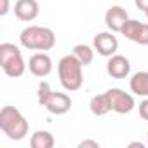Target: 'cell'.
Returning <instances> with one entry per match:
<instances>
[{"label":"cell","instance_id":"6da1fadb","mask_svg":"<svg viewBox=\"0 0 148 148\" xmlns=\"http://www.w3.org/2000/svg\"><path fill=\"white\" fill-rule=\"evenodd\" d=\"M30 129L28 120L23 117V113L16 106H4L0 110V131H2L9 139L12 141H21L26 138Z\"/></svg>","mask_w":148,"mask_h":148},{"label":"cell","instance_id":"3957f363","mask_svg":"<svg viewBox=\"0 0 148 148\" xmlns=\"http://www.w3.org/2000/svg\"><path fill=\"white\" fill-rule=\"evenodd\" d=\"M19 42L25 49L28 51H40V52H45V51H51L54 45H56V35L51 28L47 26H37V25H32V26H26L21 35H19Z\"/></svg>","mask_w":148,"mask_h":148},{"label":"cell","instance_id":"52a82bcc","mask_svg":"<svg viewBox=\"0 0 148 148\" xmlns=\"http://www.w3.org/2000/svg\"><path fill=\"white\" fill-rule=\"evenodd\" d=\"M120 33L131 42H136L139 45H148V23H141L138 19L129 18Z\"/></svg>","mask_w":148,"mask_h":148},{"label":"cell","instance_id":"ac0fdd59","mask_svg":"<svg viewBox=\"0 0 148 148\" xmlns=\"http://www.w3.org/2000/svg\"><path fill=\"white\" fill-rule=\"evenodd\" d=\"M139 117L143 120H148V98H145L139 103Z\"/></svg>","mask_w":148,"mask_h":148},{"label":"cell","instance_id":"603a6c76","mask_svg":"<svg viewBox=\"0 0 148 148\" xmlns=\"http://www.w3.org/2000/svg\"><path fill=\"white\" fill-rule=\"evenodd\" d=\"M145 14H146V19H148V9H146V11H145Z\"/></svg>","mask_w":148,"mask_h":148},{"label":"cell","instance_id":"277c9868","mask_svg":"<svg viewBox=\"0 0 148 148\" xmlns=\"http://www.w3.org/2000/svg\"><path fill=\"white\" fill-rule=\"evenodd\" d=\"M0 66H2L7 77H12V79L21 77L26 70V63L23 59L21 49L11 42L0 44Z\"/></svg>","mask_w":148,"mask_h":148},{"label":"cell","instance_id":"8fae6325","mask_svg":"<svg viewBox=\"0 0 148 148\" xmlns=\"http://www.w3.org/2000/svg\"><path fill=\"white\" fill-rule=\"evenodd\" d=\"M38 12H40V5L37 0H18L14 4V14L19 21L30 23L37 19Z\"/></svg>","mask_w":148,"mask_h":148},{"label":"cell","instance_id":"ffe728a7","mask_svg":"<svg viewBox=\"0 0 148 148\" xmlns=\"http://www.w3.org/2000/svg\"><path fill=\"white\" fill-rule=\"evenodd\" d=\"M134 4H136V7L139 9V11H146L148 9V0H134Z\"/></svg>","mask_w":148,"mask_h":148},{"label":"cell","instance_id":"9a60e30c","mask_svg":"<svg viewBox=\"0 0 148 148\" xmlns=\"http://www.w3.org/2000/svg\"><path fill=\"white\" fill-rule=\"evenodd\" d=\"M32 148H52L54 146V136L49 131H37L30 138Z\"/></svg>","mask_w":148,"mask_h":148},{"label":"cell","instance_id":"9c48e42d","mask_svg":"<svg viewBox=\"0 0 148 148\" xmlns=\"http://www.w3.org/2000/svg\"><path fill=\"white\" fill-rule=\"evenodd\" d=\"M106 73L112 77V79H127L129 73H131V63L125 56L122 54H113L108 58V63H106Z\"/></svg>","mask_w":148,"mask_h":148},{"label":"cell","instance_id":"4fadbf2b","mask_svg":"<svg viewBox=\"0 0 148 148\" xmlns=\"http://www.w3.org/2000/svg\"><path fill=\"white\" fill-rule=\"evenodd\" d=\"M129 87H131V92L134 96L148 98V71L134 73L131 77V80H129Z\"/></svg>","mask_w":148,"mask_h":148},{"label":"cell","instance_id":"8992f818","mask_svg":"<svg viewBox=\"0 0 148 148\" xmlns=\"http://www.w3.org/2000/svg\"><path fill=\"white\" fill-rule=\"evenodd\" d=\"M92 45H94V51L99 56H105V58H110V56L117 54V51H119V40L113 35V32L96 33L94 40H92Z\"/></svg>","mask_w":148,"mask_h":148},{"label":"cell","instance_id":"2e32d148","mask_svg":"<svg viewBox=\"0 0 148 148\" xmlns=\"http://www.w3.org/2000/svg\"><path fill=\"white\" fill-rule=\"evenodd\" d=\"M71 54L75 56L84 66H89L92 63V59H94V47L86 45V44H77L75 47H73Z\"/></svg>","mask_w":148,"mask_h":148},{"label":"cell","instance_id":"e0dca14e","mask_svg":"<svg viewBox=\"0 0 148 148\" xmlns=\"http://www.w3.org/2000/svg\"><path fill=\"white\" fill-rule=\"evenodd\" d=\"M52 89H51V86L47 84V82H40L38 84V89H37V101H38V105L40 106H45L47 105V101H49V98L52 96Z\"/></svg>","mask_w":148,"mask_h":148},{"label":"cell","instance_id":"cb8c5ba5","mask_svg":"<svg viewBox=\"0 0 148 148\" xmlns=\"http://www.w3.org/2000/svg\"><path fill=\"white\" fill-rule=\"evenodd\" d=\"M146 139H148V131H146Z\"/></svg>","mask_w":148,"mask_h":148},{"label":"cell","instance_id":"44dd1931","mask_svg":"<svg viewBox=\"0 0 148 148\" xmlns=\"http://www.w3.org/2000/svg\"><path fill=\"white\" fill-rule=\"evenodd\" d=\"M9 12V0H2V5H0V16H5Z\"/></svg>","mask_w":148,"mask_h":148},{"label":"cell","instance_id":"ba28073f","mask_svg":"<svg viewBox=\"0 0 148 148\" xmlns=\"http://www.w3.org/2000/svg\"><path fill=\"white\" fill-rule=\"evenodd\" d=\"M28 70L32 75L38 77V79H44L47 77L49 73L52 71V59L47 52H35L32 54V58L28 59Z\"/></svg>","mask_w":148,"mask_h":148},{"label":"cell","instance_id":"30bf717a","mask_svg":"<svg viewBox=\"0 0 148 148\" xmlns=\"http://www.w3.org/2000/svg\"><path fill=\"white\" fill-rule=\"evenodd\" d=\"M127 21H129V14L120 5H112L105 14V23H106L108 30L113 33H120Z\"/></svg>","mask_w":148,"mask_h":148},{"label":"cell","instance_id":"7402d4cb","mask_svg":"<svg viewBox=\"0 0 148 148\" xmlns=\"http://www.w3.org/2000/svg\"><path fill=\"white\" fill-rule=\"evenodd\" d=\"M129 146H131V148H132V146H139V148H143L145 145H143V143H138V141H136V143H129Z\"/></svg>","mask_w":148,"mask_h":148},{"label":"cell","instance_id":"7c38bea8","mask_svg":"<svg viewBox=\"0 0 148 148\" xmlns=\"http://www.w3.org/2000/svg\"><path fill=\"white\" fill-rule=\"evenodd\" d=\"M45 108L52 115H64L71 108V98L66 92H52V96L49 98Z\"/></svg>","mask_w":148,"mask_h":148},{"label":"cell","instance_id":"5b68a950","mask_svg":"<svg viewBox=\"0 0 148 148\" xmlns=\"http://www.w3.org/2000/svg\"><path fill=\"white\" fill-rule=\"evenodd\" d=\"M106 96H108V101H110V108L115 113L125 115V113H131L134 110V106H136L134 96L129 94V92H125L124 89L112 87V89L106 91Z\"/></svg>","mask_w":148,"mask_h":148},{"label":"cell","instance_id":"7a4b0ae2","mask_svg":"<svg viewBox=\"0 0 148 148\" xmlns=\"http://www.w3.org/2000/svg\"><path fill=\"white\" fill-rule=\"evenodd\" d=\"M84 64L73 56V54H66L59 59L58 63V75H59V82L63 86L64 91H79L84 84V73H82Z\"/></svg>","mask_w":148,"mask_h":148},{"label":"cell","instance_id":"d6986e66","mask_svg":"<svg viewBox=\"0 0 148 148\" xmlns=\"http://www.w3.org/2000/svg\"><path fill=\"white\" fill-rule=\"evenodd\" d=\"M99 148V143L98 141H94V139H84V141H80L79 143V148Z\"/></svg>","mask_w":148,"mask_h":148},{"label":"cell","instance_id":"5bb4252c","mask_svg":"<svg viewBox=\"0 0 148 148\" xmlns=\"http://www.w3.org/2000/svg\"><path fill=\"white\" fill-rule=\"evenodd\" d=\"M89 108H91V112H92L96 117H103V115H106L108 112H112L106 92L92 96V98H91V103H89Z\"/></svg>","mask_w":148,"mask_h":148}]
</instances>
